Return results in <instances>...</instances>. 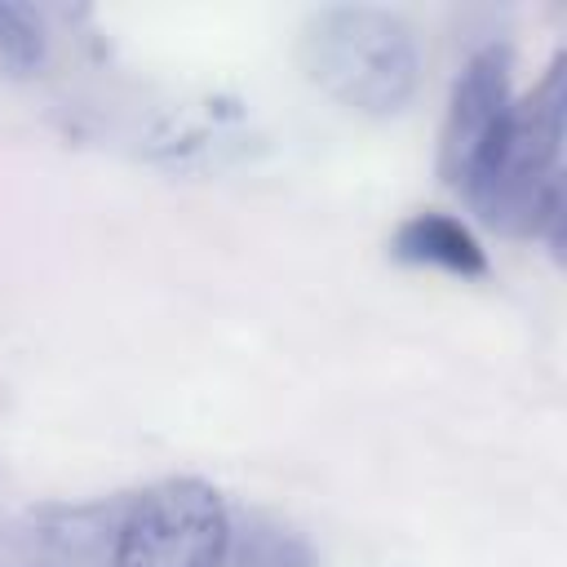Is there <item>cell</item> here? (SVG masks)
<instances>
[{
  "instance_id": "1",
  "label": "cell",
  "mask_w": 567,
  "mask_h": 567,
  "mask_svg": "<svg viewBox=\"0 0 567 567\" xmlns=\"http://www.w3.org/2000/svg\"><path fill=\"white\" fill-rule=\"evenodd\" d=\"M563 106L567 58L558 53L540 84L514 97L496 146L461 190L483 226L509 239L545 235L549 244H563Z\"/></svg>"
},
{
  "instance_id": "2",
  "label": "cell",
  "mask_w": 567,
  "mask_h": 567,
  "mask_svg": "<svg viewBox=\"0 0 567 567\" xmlns=\"http://www.w3.org/2000/svg\"><path fill=\"white\" fill-rule=\"evenodd\" d=\"M297 58L315 89L372 120L399 115L421 75L412 27L377 4H332L310 13Z\"/></svg>"
},
{
  "instance_id": "3",
  "label": "cell",
  "mask_w": 567,
  "mask_h": 567,
  "mask_svg": "<svg viewBox=\"0 0 567 567\" xmlns=\"http://www.w3.org/2000/svg\"><path fill=\"white\" fill-rule=\"evenodd\" d=\"M230 540V509L204 478L142 487L111 540V567H217Z\"/></svg>"
},
{
  "instance_id": "4",
  "label": "cell",
  "mask_w": 567,
  "mask_h": 567,
  "mask_svg": "<svg viewBox=\"0 0 567 567\" xmlns=\"http://www.w3.org/2000/svg\"><path fill=\"white\" fill-rule=\"evenodd\" d=\"M514 106V58L505 44H487L478 49L447 97V115H443V133H439V177L447 190H465L474 182V173L483 168L487 151L496 146L505 120Z\"/></svg>"
},
{
  "instance_id": "5",
  "label": "cell",
  "mask_w": 567,
  "mask_h": 567,
  "mask_svg": "<svg viewBox=\"0 0 567 567\" xmlns=\"http://www.w3.org/2000/svg\"><path fill=\"white\" fill-rule=\"evenodd\" d=\"M390 252L408 266H430L456 279H483L492 270L474 230L452 213H412L408 221H399Z\"/></svg>"
},
{
  "instance_id": "6",
  "label": "cell",
  "mask_w": 567,
  "mask_h": 567,
  "mask_svg": "<svg viewBox=\"0 0 567 567\" xmlns=\"http://www.w3.org/2000/svg\"><path fill=\"white\" fill-rule=\"evenodd\" d=\"M217 567H310V554L288 527L248 518L244 527L230 523V540Z\"/></svg>"
},
{
  "instance_id": "7",
  "label": "cell",
  "mask_w": 567,
  "mask_h": 567,
  "mask_svg": "<svg viewBox=\"0 0 567 567\" xmlns=\"http://www.w3.org/2000/svg\"><path fill=\"white\" fill-rule=\"evenodd\" d=\"M44 27L27 4H0V66L9 75H31L44 66Z\"/></svg>"
}]
</instances>
